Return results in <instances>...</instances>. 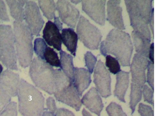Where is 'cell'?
Returning <instances> with one entry per match:
<instances>
[{
	"instance_id": "obj_1",
	"label": "cell",
	"mask_w": 155,
	"mask_h": 116,
	"mask_svg": "<svg viewBox=\"0 0 155 116\" xmlns=\"http://www.w3.org/2000/svg\"><path fill=\"white\" fill-rule=\"evenodd\" d=\"M133 49L130 34L115 29L110 31L100 47L101 55L105 57L107 54L114 55L124 67L130 66Z\"/></svg>"
},
{
	"instance_id": "obj_2",
	"label": "cell",
	"mask_w": 155,
	"mask_h": 116,
	"mask_svg": "<svg viewBox=\"0 0 155 116\" xmlns=\"http://www.w3.org/2000/svg\"><path fill=\"white\" fill-rule=\"evenodd\" d=\"M17 96L19 112L23 116H41L45 111V98L42 93L22 78Z\"/></svg>"
},
{
	"instance_id": "obj_3",
	"label": "cell",
	"mask_w": 155,
	"mask_h": 116,
	"mask_svg": "<svg viewBox=\"0 0 155 116\" xmlns=\"http://www.w3.org/2000/svg\"><path fill=\"white\" fill-rule=\"evenodd\" d=\"M14 33L17 59L23 68L29 67L32 61L33 35L24 22L15 21Z\"/></svg>"
},
{
	"instance_id": "obj_4",
	"label": "cell",
	"mask_w": 155,
	"mask_h": 116,
	"mask_svg": "<svg viewBox=\"0 0 155 116\" xmlns=\"http://www.w3.org/2000/svg\"><path fill=\"white\" fill-rule=\"evenodd\" d=\"M56 99L79 111L82 103L73 82L61 69L55 70L53 93Z\"/></svg>"
},
{
	"instance_id": "obj_5",
	"label": "cell",
	"mask_w": 155,
	"mask_h": 116,
	"mask_svg": "<svg viewBox=\"0 0 155 116\" xmlns=\"http://www.w3.org/2000/svg\"><path fill=\"white\" fill-rule=\"evenodd\" d=\"M29 75L35 86L48 94L53 93L55 70L45 61L35 57L32 61Z\"/></svg>"
},
{
	"instance_id": "obj_6",
	"label": "cell",
	"mask_w": 155,
	"mask_h": 116,
	"mask_svg": "<svg viewBox=\"0 0 155 116\" xmlns=\"http://www.w3.org/2000/svg\"><path fill=\"white\" fill-rule=\"evenodd\" d=\"M0 60L8 69L18 70L14 31L9 25H0Z\"/></svg>"
},
{
	"instance_id": "obj_7",
	"label": "cell",
	"mask_w": 155,
	"mask_h": 116,
	"mask_svg": "<svg viewBox=\"0 0 155 116\" xmlns=\"http://www.w3.org/2000/svg\"><path fill=\"white\" fill-rule=\"evenodd\" d=\"M78 39L84 45L91 50H98L103 37L100 30L81 15L77 28Z\"/></svg>"
},
{
	"instance_id": "obj_8",
	"label": "cell",
	"mask_w": 155,
	"mask_h": 116,
	"mask_svg": "<svg viewBox=\"0 0 155 116\" xmlns=\"http://www.w3.org/2000/svg\"><path fill=\"white\" fill-rule=\"evenodd\" d=\"M125 2L130 18V25L133 31L151 41V33L148 24L138 11L134 0H126Z\"/></svg>"
},
{
	"instance_id": "obj_9",
	"label": "cell",
	"mask_w": 155,
	"mask_h": 116,
	"mask_svg": "<svg viewBox=\"0 0 155 116\" xmlns=\"http://www.w3.org/2000/svg\"><path fill=\"white\" fill-rule=\"evenodd\" d=\"M25 23L33 35L40 36V32L45 23L37 3L28 1L25 8Z\"/></svg>"
},
{
	"instance_id": "obj_10",
	"label": "cell",
	"mask_w": 155,
	"mask_h": 116,
	"mask_svg": "<svg viewBox=\"0 0 155 116\" xmlns=\"http://www.w3.org/2000/svg\"><path fill=\"white\" fill-rule=\"evenodd\" d=\"M94 82L101 97L107 98L111 95V78L110 72L100 60L94 71Z\"/></svg>"
},
{
	"instance_id": "obj_11",
	"label": "cell",
	"mask_w": 155,
	"mask_h": 116,
	"mask_svg": "<svg viewBox=\"0 0 155 116\" xmlns=\"http://www.w3.org/2000/svg\"><path fill=\"white\" fill-rule=\"evenodd\" d=\"M149 61L148 58L136 53L130 65L131 83L142 89L147 82L146 71Z\"/></svg>"
},
{
	"instance_id": "obj_12",
	"label": "cell",
	"mask_w": 155,
	"mask_h": 116,
	"mask_svg": "<svg viewBox=\"0 0 155 116\" xmlns=\"http://www.w3.org/2000/svg\"><path fill=\"white\" fill-rule=\"evenodd\" d=\"M105 0H87L82 1V9L97 23L104 26L106 21Z\"/></svg>"
},
{
	"instance_id": "obj_13",
	"label": "cell",
	"mask_w": 155,
	"mask_h": 116,
	"mask_svg": "<svg viewBox=\"0 0 155 116\" xmlns=\"http://www.w3.org/2000/svg\"><path fill=\"white\" fill-rule=\"evenodd\" d=\"M56 5V10L62 22L71 28H75L79 19V10L65 0L58 1Z\"/></svg>"
},
{
	"instance_id": "obj_14",
	"label": "cell",
	"mask_w": 155,
	"mask_h": 116,
	"mask_svg": "<svg viewBox=\"0 0 155 116\" xmlns=\"http://www.w3.org/2000/svg\"><path fill=\"white\" fill-rule=\"evenodd\" d=\"M121 1H109L107 3V20L115 28L120 30L126 29L120 6Z\"/></svg>"
},
{
	"instance_id": "obj_15",
	"label": "cell",
	"mask_w": 155,
	"mask_h": 116,
	"mask_svg": "<svg viewBox=\"0 0 155 116\" xmlns=\"http://www.w3.org/2000/svg\"><path fill=\"white\" fill-rule=\"evenodd\" d=\"M20 80L19 75L7 69L0 75V84L11 97L18 95Z\"/></svg>"
},
{
	"instance_id": "obj_16",
	"label": "cell",
	"mask_w": 155,
	"mask_h": 116,
	"mask_svg": "<svg viewBox=\"0 0 155 116\" xmlns=\"http://www.w3.org/2000/svg\"><path fill=\"white\" fill-rule=\"evenodd\" d=\"M81 101L91 112L101 116L104 106L102 99L97 88L94 87L91 88L84 95Z\"/></svg>"
},
{
	"instance_id": "obj_17",
	"label": "cell",
	"mask_w": 155,
	"mask_h": 116,
	"mask_svg": "<svg viewBox=\"0 0 155 116\" xmlns=\"http://www.w3.org/2000/svg\"><path fill=\"white\" fill-rule=\"evenodd\" d=\"M43 38L46 43L57 50H61L62 38L60 30L51 21H48L43 31Z\"/></svg>"
},
{
	"instance_id": "obj_18",
	"label": "cell",
	"mask_w": 155,
	"mask_h": 116,
	"mask_svg": "<svg viewBox=\"0 0 155 116\" xmlns=\"http://www.w3.org/2000/svg\"><path fill=\"white\" fill-rule=\"evenodd\" d=\"M91 75L85 68L74 67L73 83L80 97H82L83 92L91 83Z\"/></svg>"
},
{
	"instance_id": "obj_19",
	"label": "cell",
	"mask_w": 155,
	"mask_h": 116,
	"mask_svg": "<svg viewBox=\"0 0 155 116\" xmlns=\"http://www.w3.org/2000/svg\"><path fill=\"white\" fill-rule=\"evenodd\" d=\"M130 72L121 71L116 75L114 95L120 101L126 103L125 97L129 83Z\"/></svg>"
},
{
	"instance_id": "obj_20",
	"label": "cell",
	"mask_w": 155,
	"mask_h": 116,
	"mask_svg": "<svg viewBox=\"0 0 155 116\" xmlns=\"http://www.w3.org/2000/svg\"><path fill=\"white\" fill-rule=\"evenodd\" d=\"M62 41L67 50L74 56H76L78 37L73 29L65 28L62 29Z\"/></svg>"
},
{
	"instance_id": "obj_21",
	"label": "cell",
	"mask_w": 155,
	"mask_h": 116,
	"mask_svg": "<svg viewBox=\"0 0 155 116\" xmlns=\"http://www.w3.org/2000/svg\"><path fill=\"white\" fill-rule=\"evenodd\" d=\"M132 36L137 53L148 58L151 41L134 31L132 32Z\"/></svg>"
},
{
	"instance_id": "obj_22",
	"label": "cell",
	"mask_w": 155,
	"mask_h": 116,
	"mask_svg": "<svg viewBox=\"0 0 155 116\" xmlns=\"http://www.w3.org/2000/svg\"><path fill=\"white\" fill-rule=\"evenodd\" d=\"M61 68L65 74L73 82L74 67L73 58L62 50L60 51Z\"/></svg>"
},
{
	"instance_id": "obj_23",
	"label": "cell",
	"mask_w": 155,
	"mask_h": 116,
	"mask_svg": "<svg viewBox=\"0 0 155 116\" xmlns=\"http://www.w3.org/2000/svg\"><path fill=\"white\" fill-rule=\"evenodd\" d=\"M7 4L9 7L12 16L15 21L23 22L25 19V9L18 1L14 0H7Z\"/></svg>"
},
{
	"instance_id": "obj_24",
	"label": "cell",
	"mask_w": 155,
	"mask_h": 116,
	"mask_svg": "<svg viewBox=\"0 0 155 116\" xmlns=\"http://www.w3.org/2000/svg\"><path fill=\"white\" fill-rule=\"evenodd\" d=\"M39 6L45 16L48 20L56 17V5L53 1H39Z\"/></svg>"
},
{
	"instance_id": "obj_25",
	"label": "cell",
	"mask_w": 155,
	"mask_h": 116,
	"mask_svg": "<svg viewBox=\"0 0 155 116\" xmlns=\"http://www.w3.org/2000/svg\"><path fill=\"white\" fill-rule=\"evenodd\" d=\"M130 94V108L131 110V115L134 113L136 106L140 102L142 98V88L131 83Z\"/></svg>"
},
{
	"instance_id": "obj_26",
	"label": "cell",
	"mask_w": 155,
	"mask_h": 116,
	"mask_svg": "<svg viewBox=\"0 0 155 116\" xmlns=\"http://www.w3.org/2000/svg\"><path fill=\"white\" fill-rule=\"evenodd\" d=\"M44 60L51 66L61 67L60 60L54 49L47 46L44 55Z\"/></svg>"
},
{
	"instance_id": "obj_27",
	"label": "cell",
	"mask_w": 155,
	"mask_h": 116,
	"mask_svg": "<svg viewBox=\"0 0 155 116\" xmlns=\"http://www.w3.org/2000/svg\"><path fill=\"white\" fill-rule=\"evenodd\" d=\"M105 57L106 66L111 73L115 75L122 71L119 62L116 58L110 55H107Z\"/></svg>"
},
{
	"instance_id": "obj_28",
	"label": "cell",
	"mask_w": 155,
	"mask_h": 116,
	"mask_svg": "<svg viewBox=\"0 0 155 116\" xmlns=\"http://www.w3.org/2000/svg\"><path fill=\"white\" fill-rule=\"evenodd\" d=\"M47 46L44 39L38 38L35 40L34 50L35 53L39 59L44 60V55Z\"/></svg>"
},
{
	"instance_id": "obj_29",
	"label": "cell",
	"mask_w": 155,
	"mask_h": 116,
	"mask_svg": "<svg viewBox=\"0 0 155 116\" xmlns=\"http://www.w3.org/2000/svg\"><path fill=\"white\" fill-rule=\"evenodd\" d=\"M106 110L109 116H127L121 105L114 102L110 103Z\"/></svg>"
},
{
	"instance_id": "obj_30",
	"label": "cell",
	"mask_w": 155,
	"mask_h": 116,
	"mask_svg": "<svg viewBox=\"0 0 155 116\" xmlns=\"http://www.w3.org/2000/svg\"><path fill=\"white\" fill-rule=\"evenodd\" d=\"M12 97L0 84V113L11 102Z\"/></svg>"
},
{
	"instance_id": "obj_31",
	"label": "cell",
	"mask_w": 155,
	"mask_h": 116,
	"mask_svg": "<svg viewBox=\"0 0 155 116\" xmlns=\"http://www.w3.org/2000/svg\"><path fill=\"white\" fill-rule=\"evenodd\" d=\"M84 59L85 66L87 68L90 73H92L97 61V57L95 56L91 52L87 51L84 55Z\"/></svg>"
},
{
	"instance_id": "obj_32",
	"label": "cell",
	"mask_w": 155,
	"mask_h": 116,
	"mask_svg": "<svg viewBox=\"0 0 155 116\" xmlns=\"http://www.w3.org/2000/svg\"><path fill=\"white\" fill-rule=\"evenodd\" d=\"M147 82L154 92L155 88V70L154 63L149 61L147 66Z\"/></svg>"
},
{
	"instance_id": "obj_33",
	"label": "cell",
	"mask_w": 155,
	"mask_h": 116,
	"mask_svg": "<svg viewBox=\"0 0 155 116\" xmlns=\"http://www.w3.org/2000/svg\"><path fill=\"white\" fill-rule=\"evenodd\" d=\"M18 115L17 104L15 102L10 103L0 113V116H18Z\"/></svg>"
},
{
	"instance_id": "obj_34",
	"label": "cell",
	"mask_w": 155,
	"mask_h": 116,
	"mask_svg": "<svg viewBox=\"0 0 155 116\" xmlns=\"http://www.w3.org/2000/svg\"><path fill=\"white\" fill-rule=\"evenodd\" d=\"M142 93L143 94L144 101L151 104L154 107V102L153 99L154 92L147 85H144Z\"/></svg>"
},
{
	"instance_id": "obj_35",
	"label": "cell",
	"mask_w": 155,
	"mask_h": 116,
	"mask_svg": "<svg viewBox=\"0 0 155 116\" xmlns=\"http://www.w3.org/2000/svg\"><path fill=\"white\" fill-rule=\"evenodd\" d=\"M138 111L141 116H154L152 107L142 103L139 104Z\"/></svg>"
},
{
	"instance_id": "obj_36",
	"label": "cell",
	"mask_w": 155,
	"mask_h": 116,
	"mask_svg": "<svg viewBox=\"0 0 155 116\" xmlns=\"http://www.w3.org/2000/svg\"><path fill=\"white\" fill-rule=\"evenodd\" d=\"M0 20L5 22L10 21L6 4L2 1H0Z\"/></svg>"
},
{
	"instance_id": "obj_37",
	"label": "cell",
	"mask_w": 155,
	"mask_h": 116,
	"mask_svg": "<svg viewBox=\"0 0 155 116\" xmlns=\"http://www.w3.org/2000/svg\"><path fill=\"white\" fill-rule=\"evenodd\" d=\"M46 105L47 109L53 113L56 112L57 108L54 99L53 97H49L46 100Z\"/></svg>"
},
{
	"instance_id": "obj_38",
	"label": "cell",
	"mask_w": 155,
	"mask_h": 116,
	"mask_svg": "<svg viewBox=\"0 0 155 116\" xmlns=\"http://www.w3.org/2000/svg\"><path fill=\"white\" fill-rule=\"evenodd\" d=\"M55 116H76L71 111L65 108L58 109Z\"/></svg>"
},
{
	"instance_id": "obj_39",
	"label": "cell",
	"mask_w": 155,
	"mask_h": 116,
	"mask_svg": "<svg viewBox=\"0 0 155 116\" xmlns=\"http://www.w3.org/2000/svg\"><path fill=\"white\" fill-rule=\"evenodd\" d=\"M150 61L154 64V43H152L150 46V48L149 58Z\"/></svg>"
},
{
	"instance_id": "obj_40",
	"label": "cell",
	"mask_w": 155,
	"mask_h": 116,
	"mask_svg": "<svg viewBox=\"0 0 155 116\" xmlns=\"http://www.w3.org/2000/svg\"><path fill=\"white\" fill-rule=\"evenodd\" d=\"M149 24H150V27L153 33L154 37V9H153L152 13L151 18L150 22Z\"/></svg>"
},
{
	"instance_id": "obj_41",
	"label": "cell",
	"mask_w": 155,
	"mask_h": 116,
	"mask_svg": "<svg viewBox=\"0 0 155 116\" xmlns=\"http://www.w3.org/2000/svg\"><path fill=\"white\" fill-rule=\"evenodd\" d=\"M54 23L60 31L62 30L63 29V24L61 22L59 19L58 17H55L54 18Z\"/></svg>"
},
{
	"instance_id": "obj_42",
	"label": "cell",
	"mask_w": 155,
	"mask_h": 116,
	"mask_svg": "<svg viewBox=\"0 0 155 116\" xmlns=\"http://www.w3.org/2000/svg\"><path fill=\"white\" fill-rule=\"evenodd\" d=\"M41 116H55V115L54 113L48 111L47 109H45Z\"/></svg>"
},
{
	"instance_id": "obj_43",
	"label": "cell",
	"mask_w": 155,
	"mask_h": 116,
	"mask_svg": "<svg viewBox=\"0 0 155 116\" xmlns=\"http://www.w3.org/2000/svg\"><path fill=\"white\" fill-rule=\"evenodd\" d=\"M82 114L83 116H93L84 108L83 110Z\"/></svg>"
},
{
	"instance_id": "obj_44",
	"label": "cell",
	"mask_w": 155,
	"mask_h": 116,
	"mask_svg": "<svg viewBox=\"0 0 155 116\" xmlns=\"http://www.w3.org/2000/svg\"><path fill=\"white\" fill-rule=\"evenodd\" d=\"M18 2H19V3L22 5V6L24 7L25 6V5H26L27 2H28V1H18Z\"/></svg>"
},
{
	"instance_id": "obj_45",
	"label": "cell",
	"mask_w": 155,
	"mask_h": 116,
	"mask_svg": "<svg viewBox=\"0 0 155 116\" xmlns=\"http://www.w3.org/2000/svg\"><path fill=\"white\" fill-rule=\"evenodd\" d=\"M71 2L72 3L75 4H77L79 3L82 2V1H71Z\"/></svg>"
},
{
	"instance_id": "obj_46",
	"label": "cell",
	"mask_w": 155,
	"mask_h": 116,
	"mask_svg": "<svg viewBox=\"0 0 155 116\" xmlns=\"http://www.w3.org/2000/svg\"><path fill=\"white\" fill-rule=\"evenodd\" d=\"M3 70V67L1 64H0V75H1L2 73V72Z\"/></svg>"
}]
</instances>
